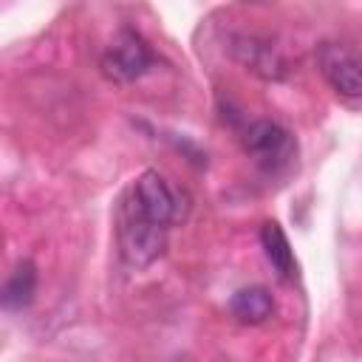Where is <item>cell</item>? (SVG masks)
<instances>
[{
	"instance_id": "1",
	"label": "cell",
	"mask_w": 362,
	"mask_h": 362,
	"mask_svg": "<svg viewBox=\"0 0 362 362\" xmlns=\"http://www.w3.org/2000/svg\"><path fill=\"white\" fill-rule=\"evenodd\" d=\"M116 240H119L122 260L133 269H144L161 257L167 243V226H158L141 218L127 201H122L119 221H116Z\"/></svg>"
},
{
	"instance_id": "2",
	"label": "cell",
	"mask_w": 362,
	"mask_h": 362,
	"mask_svg": "<svg viewBox=\"0 0 362 362\" xmlns=\"http://www.w3.org/2000/svg\"><path fill=\"white\" fill-rule=\"evenodd\" d=\"M153 65V51L141 34L122 28L102 51V71L113 82H136Z\"/></svg>"
},
{
	"instance_id": "3",
	"label": "cell",
	"mask_w": 362,
	"mask_h": 362,
	"mask_svg": "<svg viewBox=\"0 0 362 362\" xmlns=\"http://www.w3.org/2000/svg\"><path fill=\"white\" fill-rule=\"evenodd\" d=\"M124 201L147 221L158 223V226H167L173 218H175V209H178V201H175V192L173 187L167 184V178L158 173V170H144L127 189Z\"/></svg>"
},
{
	"instance_id": "4",
	"label": "cell",
	"mask_w": 362,
	"mask_h": 362,
	"mask_svg": "<svg viewBox=\"0 0 362 362\" xmlns=\"http://www.w3.org/2000/svg\"><path fill=\"white\" fill-rule=\"evenodd\" d=\"M243 150L249 153V158L266 170H277L283 164L291 161L294 156V139L286 127H280L277 122L260 119L255 124H249V130L243 133Z\"/></svg>"
},
{
	"instance_id": "5",
	"label": "cell",
	"mask_w": 362,
	"mask_h": 362,
	"mask_svg": "<svg viewBox=\"0 0 362 362\" xmlns=\"http://www.w3.org/2000/svg\"><path fill=\"white\" fill-rule=\"evenodd\" d=\"M317 68L337 93L362 96V59L348 45L322 42L317 48Z\"/></svg>"
},
{
	"instance_id": "6",
	"label": "cell",
	"mask_w": 362,
	"mask_h": 362,
	"mask_svg": "<svg viewBox=\"0 0 362 362\" xmlns=\"http://www.w3.org/2000/svg\"><path fill=\"white\" fill-rule=\"evenodd\" d=\"M232 54L240 65H246V71L263 76V79H283L288 65L286 57L263 37H252V34H240L232 42Z\"/></svg>"
},
{
	"instance_id": "7",
	"label": "cell",
	"mask_w": 362,
	"mask_h": 362,
	"mask_svg": "<svg viewBox=\"0 0 362 362\" xmlns=\"http://www.w3.org/2000/svg\"><path fill=\"white\" fill-rule=\"evenodd\" d=\"M272 311H274V300L266 286L238 288L229 300V314L243 325H260L272 317Z\"/></svg>"
},
{
	"instance_id": "8",
	"label": "cell",
	"mask_w": 362,
	"mask_h": 362,
	"mask_svg": "<svg viewBox=\"0 0 362 362\" xmlns=\"http://www.w3.org/2000/svg\"><path fill=\"white\" fill-rule=\"evenodd\" d=\"M260 246H263V255L272 263V269L283 280H291L294 272H297V260H294L291 243H288L286 232L280 229V223H274V221H266L263 223V229H260Z\"/></svg>"
},
{
	"instance_id": "9",
	"label": "cell",
	"mask_w": 362,
	"mask_h": 362,
	"mask_svg": "<svg viewBox=\"0 0 362 362\" xmlns=\"http://www.w3.org/2000/svg\"><path fill=\"white\" fill-rule=\"evenodd\" d=\"M37 294V266L31 260H20L3 286L6 308H25Z\"/></svg>"
}]
</instances>
